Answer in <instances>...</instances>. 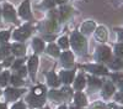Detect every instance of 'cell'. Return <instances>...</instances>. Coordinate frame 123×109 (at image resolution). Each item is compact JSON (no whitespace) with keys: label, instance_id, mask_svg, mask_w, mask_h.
<instances>
[{"label":"cell","instance_id":"cell-34","mask_svg":"<svg viewBox=\"0 0 123 109\" xmlns=\"http://www.w3.org/2000/svg\"><path fill=\"white\" fill-rule=\"evenodd\" d=\"M43 6L44 7H53L54 6V1H53V0H44Z\"/></svg>","mask_w":123,"mask_h":109},{"label":"cell","instance_id":"cell-21","mask_svg":"<svg viewBox=\"0 0 123 109\" xmlns=\"http://www.w3.org/2000/svg\"><path fill=\"white\" fill-rule=\"evenodd\" d=\"M89 84H90L91 88H100L102 82L100 81L98 78H96V77H90L89 78Z\"/></svg>","mask_w":123,"mask_h":109},{"label":"cell","instance_id":"cell-13","mask_svg":"<svg viewBox=\"0 0 123 109\" xmlns=\"http://www.w3.org/2000/svg\"><path fill=\"white\" fill-rule=\"evenodd\" d=\"M95 30V22L94 21H86L81 25V32L84 34H90L91 31Z\"/></svg>","mask_w":123,"mask_h":109},{"label":"cell","instance_id":"cell-37","mask_svg":"<svg viewBox=\"0 0 123 109\" xmlns=\"http://www.w3.org/2000/svg\"><path fill=\"white\" fill-rule=\"evenodd\" d=\"M17 69H18V74H20V76H22V77L26 76V68H25V67H20V68H17Z\"/></svg>","mask_w":123,"mask_h":109},{"label":"cell","instance_id":"cell-22","mask_svg":"<svg viewBox=\"0 0 123 109\" xmlns=\"http://www.w3.org/2000/svg\"><path fill=\"white\" fill-rule=\"evenodd\" d=\"M32 94L35 95H44L46 94V88L43 86H37L36 88H33V91H32Z\"/></svg>","mask_w":123,"mask_h":109},{"label":"cell","instance_id":"cell-15","mask_svg":"<svg viewBox=\"0 0 123 109\" xmlns=\"http://www.w3.org/2000/svg\"><path fill=\"white\" fill-rule=\"evenodd\" d=\"M47 79H48V84L49 86H52V87H58L59 86V79L57 78L55 73H53V72L47 73Z\"/></svg>","mask_w":123,"mask_h":109},{"label":"cell","instance_id":"cell-43","mask_svg":"<svg viewBox=\"0 0 123 109\" xmlns=\"http://www.w3.org/2000/svg\"><path fill=\"white\" fill-rule=\"evenodd\" d=\"M119 38H121V41H123V30L119 31Z\"/></svg>","mask_w":123,"mask_h":109},{"label":"cell","instance_id":"cell-46","mask_svg":"<svg viewBox=\"0 0 123 109\" xmlns=\"http://www.w3.org/2000/svg\"><path fill=\"white\" fill-rule=\"evenodd\" d=\"M58 109H67V107H65V105H62V107H60V108H58Z\"/></svg>","mask_w":123,"mask_h":109},{"label":"cell","instance_id":"cell-28","mask_svg":"<svg viewBox=\"0 0 123 109\" xmlns=\"http://www.w3.org/2000/svg\"><path fill=\"white\" fill-rule=\"evenodd\" d=\"M10 52V46L9 45H3L0 48V56H6Z\"/></svg>","mask_w":123,"mask_h":109},{"label":"cell","instance_id":"cell-4","mask_svg":"<svg viewBox=\"0 0 123 109\" xmlns=\"http://www.w3.org/2000/svg\"><path fill=\"white\" fill-rule=\"evenodd\" d=\"M85 69L92 72V73H96V74H107V69L102 66L98 65H90V66H84Z\"/></svg>","mask_w":123,"mask_h":109},{"label":"cell","instance_id":"cell-25","mask_svg":"<svg viewBox=\"0 0 123 109\" xmlns=\"http://www.w3.org/2000/svg\"><path fill=\"white\" fill-rule=\"evenodd\" d=\"M70 7L69 6H64V7H62L60 9V17L62 19H67L68 17V15L70 14Z\"/></svg>","mask_w":123,"mask_h":109},{"label":"cell","instance_id":"cell-31","mask_svg":"<svg viewBox=\"0 0 123 109\" xmlns=\"http://www.w3.org/2000/svg\"><path fill=\"white\" fill-rule=\"evenodd\" d=\"M59 46L63 47V48H67V47L69 46L68 38H67V37H60V38H59Z\"/></svg>","mask_w":123,"mask_h":109},{"label":"cell","instance_id":"cell-12","mask_svg":"<svg viewBox=\"0 0 123 109\" xmlns=\"http://www.w3.org/2000/svg\"><path fill=\"white\" fill-rule=\"evenodd\" d=\"M113 92H115V87H113V84H111L110 82H107V83L105 84V87H104V91H102V95H104L105 98H110L112 94H113Z\"/></svg>","mask_w":123,"mask_h":109},{"label":"cell","instance_id":"cell-35","mask_svg":"<svg viewBox=\"0 0 123 109\" xmlns=\"http://www.w3.org/2000/svg\"><path fill=\"white\" fill-rule=\"evenodd\" d=\"M62 93H63L64 98H65V97H70V95H71V89H69L68 87H65L63 91H62Z\"/></svg>","mask_w":123,"mask_h":109},{"label":"cell","instance_id":"cell-42","mask_svg":"<svg viewBox=\"0 0 123 109\" xmlns=\"http://www.w3.org/2000/svg\"><path fill=\"white\" fill-rule=\"evenodd\" d=\"M106 109H118V107H117L116 104H108Z\"/></svg>","mask_w":123,"mask_h":109},{"label":"cell","instance_id":"cell-32","mask_svg":"<svg viewBox=\"0 0 123 109\" xmlns=\"http://www.w3.org/2000/svg\"><path fill=\"white\" fill-rule=\"evenodd\" d=\"M112 79H113L115 82L121 83L123 81V74L122 73H115V74H112Z\"/></svg>","mask_w":123,"mask_h":109},{"label":"cell","instance_id":"cell-52","mask_svg":"<svg viewBox=\"0 0 123 109\" xmlns=\"http://www.w3.org/2000/svg\"><path fill=\"white\" fill-rule=\"evenodd\" d=\"M122 109H123V108H122Z\"/></svg>","mask_w":123,"mask_h":109},{"label":"cell","instance_id":"cell-49","mask_svg":"<svg viewBox=\"0 0 123 109\" xmlns=\"http://www.w3.org/2000/svg\"><path fill=\"white\" fill-rule=\"evenodd\" d=\"M115 1H122V0H115Z\"/></svg>","mask_w":123,"mask_h":109},{"label":"cell","instance_id":"cell-48","mask_svg":"<svg viewBox=\"0 0 123 109\" xmlns=\"http://www.w3.org/2000/svg\"><path fill=\"white\" fill-rule=\"evenodd\" d=\"M71 109H81V108H75V107H73V108H71Z\"/></svg>","mask_w":123,"mask_h":109},{"label":"cell","instance_id":"cell-18","mask_svg":"<svg viewBox=\"0 0 123 109\" xmlns=\"http://www.w3.org/2000/svg\"><path fill=\"white\" fill-rule=\"evenodd\" d=\"M49 97L52 98L53 101H55V102H59V101H62V99L64 98L63 93L59 92V91H50L49 92Z\"/></svg>","mask_w":123,"mask_h":109},{"label":"cell","instance_id":"cell-29","mask_svg":"<svg viewBox=\"0 0 123 109\" xmlns=\"http://www.w3.org/2000/svg\"><path fill=\"white\" fill-rule=\"evenodd\" d=\"M10 37L9 31H1L0 32V42H6Z\"/></svg>","mask_w":123,"mask_h":109},{"label":"cell","instance_id":"cell-20","mask_svg":"<svg viewBox=\"0 0 123 109\" xmlns=\"http://www.w3.org/2000/svg\"><path fill=\"white\" fill-rule=\"evenodd\" d=\"M33 48H35V51L37 52H41L42 50L44 48V44L42 40H39V38H35L33 40Z\"/></svg>","mask_w":123,"mask_h":109},{"label":"cell","instance_id":"cell-3","mask_svg":"<svg viewBox=\"0 0 123 109\" xmlns=\"http://www.w3.org/2000/svg\"><path fill=\"white\" fill-rule=\"evenodd\" d=\"M27 101H28V103L32 105V107H41V105H43L44 104V95H35V94H32L31 93L30 95H28V98H27Z\"/></svg>","mask_w":123,"mask_h":109},{"label":"cell","instance_id":"cell-7","mask_svg":"<svg viewBox=\"0 0 123 109\" xmlns=\"http://www.w3.org/2000/svg\"><path fill=\"white\" fill-rule=\"evenodd\" d=\"M97 57H98V59H101V61H108V59L111 58V51H110V48L106 47V46L101 47L98 50Z\"/></svg>","mask_w":123,"mask_h":109},{"label":"cell","instance_id":"cell-1","mask_svg":"<svg viewBox=\"0 0 123 109\" xmlns=\"http://www.w3.org/2000/svg\"><path fill=\"white\" fill-rule=\"evenodd\" d=\"M71 46H73L78 52H84L85 48H86L85 37L81 34H79L78 31L73 32V35H71Z\"/></svg>","mask_w":123,"mask_h":109},{"label":"cell","instance_id":"cell-17","mask_svg":"<svg viewBox=\"0 0 123 109\" xmlns=\"http://www.w3.org/2000/svg\"><path fill=\"white\" fill-rule=\"evenodd\" d=\"M11 50H12V52L15 55H17V56H22L25 53V46L21 45V44H15L11 47Z\"/></svg>","mask_w":123,"mask_h":109},{"label":"cell","instance_id":"cell-45","mask_svg":"<svg viewBox=\"0 0 123 109\" xmlns=\"http://www.w3.org/2000/svg\"><path fill=\"white\" fill-rule=\"evenodd\" d=\"M0 109H6V105L5 104H0Z\"/></svg>","mask_w":123,"mask_h":109},{"label":"cell","instance_id":"cell-8","mask_svg":"<svg viewBox=\"0 0 123 109\" xmlns=\"http://www.w3.org/2000/svg\"><path fill=\"white\" fill-rule=\"evenodd\" d=\"M73 61H74V56L71 52L67 51L64 52L63 55H62V62H63V65L65 67H70L71 65H73Z\"/></svg>","mask_w":123,"mask_h":109},{"label":"cell","instance_id":"cell-26","mask_svg":"<svg viewBox=\"0 0 123 109\" xmlns=\"http://www.w3.org/2000/svg\"><path fill=\"white\" fill-rule=\"evenodd\" d=\"M11 82L14 86H22L24 84V81L21 79V77H18V76H12L11 77Z\"/></svg>","mask_w":123,"mask_h":109},{"label":"cell","instance_id":"cell-9","mask_svg":"<svg viewBox=\"0 0 123 109\" xmlns=\"http://www.w3.org/2000/svg\"><path fill=\"white\" fill-rule=\"evenodd\" d=\"M37 66H38V58L36 56H32L28 61V71L32 74V77L35 76L36 71H37Z\"/></svg>","mask_w":123,"mask_h":109},{"label":"cell","instance_id":"cell-47","mask_svg":"<svg viewBox=\"0 0 123 109\" xmlns=\"http://www.w3.org/2000/svg\"><path fill=\"white\" fill-rule=\"evenodd\" d=\"M121 88H122V89H123V81H122V82H121Z\"/></svg>","mask_w":123,"mask_h":109},{"label":"cell","instance_id":"cell-39","mask_svg":"<svg viewBox=\"0 0 123 109\" xmlns=\"http://www.w3.org/2000/svg\"><path fill=\"white\" fill-rule=\"evenodd\" d=\"M92 109H105V105L102 104V103H97V104L94 105V108H92Z\"/></svg>","mask_w":123,"mask_h":109},{"label":"cell","instance_id":"cell-14","mask_svg":"<svg viewBox=\"0 0 123 109\" xmlns=\"http://www.w3.org/2000/svg\"><path fill=\"white\" fill-rule=\"evenodd\" d=\"M60 77H62V81H63L64 83H71V81H73L74 78V72L73 71H65V72H62L60 73Z\"/></svg>","mask_w":123,"mask_h":109},{"label":"cell","instance_id":"cell-11","mask_svg":"<svg viewBox=\"0 0 123 109\" xmlns=\"http://www.w3.org/2000/svg\"><path fill=\"white\" fill-rule=\"evenodd\" d=\"M96 38L98 40V41H101V42L106 41V38H107V31H106V29L104 26H100L96 30Z\"/></svg>","mask_w":123,"mask_h":109},{"label":"cell","instance_id":"cell-30","mask_svg":"<svg viewBox=\"0 0 123 109\" xmlns=\"http://www.w3.org/2000/svg\"><path fill=\"white\" fill-rule=\"evenodd\" d=\"M115 51H116V55H117V56L123 57V44H118V45H116Z\"/></svg>","mask_w":123,"mask_h":109},{"label":"cell","instance_id":"cell-50","mask_svg":"<svg viewBox=\"0 0 123 109\" xmlns=\"http://www.w3.org/2000/svg\"><path fill=\"white\" fill-rule=\"evenodd\" d=\"M0 69H1V66H0Z\"/></svg>","mask_w":123,"mask_h":109},{"label":"cell","instance_id":"cell-19","mask_svg":"<svg viewBox=\"0 0 123 109\" xmlns=\"http://www.w3.org/2000/svg\"><path fill=\"white\" fill-rule=\"evenodd\" d=\"M74 87L75 89H83L85 87V78L83 76H79L74 82Z\"/></svg>","mask_w":123,"mask_h":109},{"label":"cell","instance_id":"cell-24","mask_svg":"<svg viewBox=\"0 0 123 109\" xmlns=\"http://www.w3.org/2000/svg\"><path fill=\"white\" fill-rule=\"evenodd\" d=\"M110 65H111V68H113V69H119V68H122V66H123V61L118 58V59L112 61Z\"/></svg>","mask_w":123,"mask_h":109},{"label":"cell","instance_id":"cell-23","mask_svg":"<svg viewBox=\"0 0 123 109\" xmlns=\"http://www.w3.org/2000/svg\"><path fill=\"white\" fill-rule=\"evenodd\" d=\"M47 52H48L49 55H52V56H58V55H59L58 47H57L55 45H53V44H50V45L48 46V48H47Z\"/></svg>","mask_w":123,"mask_h":109},{"label":"cell","instance_id":"cell-27","mask_svg":"<svg viewBox=\"0 0 123 109\" xmlns=\"http://www.w3.org/2000/svg\"><path fill=\"white\" fill-rule=\"evenodd\" d=\"M9 81V73L7 72H4L1 76H0V86H5Z\"/></svg>","mask_w":123,"mask_h":109},{"label":"cell","instance_id":"cell-2","mask_svg":"<svg viewBox=\"0 0 123 109\" xmlns=\"http://www.w3.org/2000/svg\"><path fill=\"white\" fill-rule=\"evenodd\" d=\"M31 34V27L30 25H25L22 27H20L18 30H16V31L14 32V37L16 40H18V41H21V40H25L30 36Z\"/></svg>","mask_w":123,"mask_h":109},{"label":"cell","instance_id":"cell-38","mask_svg":"<svg viewBox=\"0 0 123 109\" xmlns=\"http://www.w3.org/2000/svg\"><path fill=\"white\" fill-rule=\"evenodd\" d=\"M12 109H25V105H24V103H16L12 107Z\"/></svg>","mask_w":123,"mask_h":109},{"label":"cell","instance_id":"cell-41","mask_svg":"<svg viewBox=\"0 0 123 109\" xmlns=\"http://www.w3.org/2000/svg\"><path fill=\"white\" fill-rule=\"evenodd\" d=\"M116 99H117V101H119V102H123V93H118L116 95Z\"/></svg>","mask_w":123,"mask_h":109},{"label":"cell","instance_id":"cell-33","mask_svg":"<svg viewBox=\"0 0 123 109\" xmlns=\"http://www.w3.org/2000/svg\"><path fill=\"white\" fill-rule=\"evenodd\" d=\"M47 29L49 30V31H53V30L55 29V21H54V20H50V21H48Z\"/></svg>","mask_w":123,"mask_h":109},{"label":"cell","instance_id":"cell-40","mask_svg":"<svg viewBox=\"0 0 123 109\" xmlns=\"http://www.w3.org/2000/svg\"><path fill=\"white\" fill-rule=\"evenodd\" d=\"M11 61H14L12 57H9V58L6 59V61L4 62V66H10V65H11Z\"/></svg>","mask_w":123,"mask_h":109},{"label":"cell","instance_id":"cell-51","mask_svg":"<svg viewBox=\"0 0 123 109\" xmlns=\"http://www.w3.org/2000/svg\"><path fill=\"white\" fill-rule=\"evenodd\" d=\"M46 109H48V108H46Z\"/></svg>","mask_w":123,"mask_h":109},{"label":"cell","instance_id":"cell-5","mask_svg":"<svg viewBox=\"0 0 123 109\" xmlns=\"http://www.w3.org/2000/svg\"><path fill=\"white\" fill-rule=\"evenodd\" d=\"M24 93V91H20V89H14V88H7L6 92H5V95L9 101H15L17 99L20 95Z\"/></svg>","mask_w":123,"mask_h":109},{"label":"cell","instance_id":"cell-10","mask_svg":"<svg viewBox=\"0 0 123 109\" xmlns=\"http://www.w3.org/2000/svg\"><path fill=\"white\" fill-rule=\"evenodd\" d=\"M18 13H20V15H21L24 19H28L30 15H31V13H30V3L28 1L22 3V5L20 6Z\"/></svg>","mask_w":123,"mask_h":109},{"label":"cell","instance_id":"cell-36","mask_svg":"<svg viewBox=\"0 0 123 109\" xmlns=\"http://www.w3.org/2000/svg\"><path fill=\"white\" fill-rule=\"evenodd\" d=\"M22 63H24V61H22V59H17V61L14 63V66H12V67H14L15 69H17V68H20V67H21V65H22Z\"/></svg>","mask_w":123,"mask_h":109},{"label":"cell","instance_id":"cell-6","mask_svg":"<svg viewBox=\"0 0 123 109\" xmlns=\"http://www.w3.org/2000/svg\"><path fill=\"white\" fill-rule=\"evenodd\" d=\"M4 17L6 20H9V21H15V19H16V15H15V10L12 6H10V5H5L4 6Z\"/></svg>","mask_w":123,"mask_h":109},{"label":"cell","instance_id":"cell-16","mask_svg":"<svg viewBox=\"0 0 123 109\" xmlns=\"http://www.w3.org/2000/svg\"><path fill=\"white\" fill-rule=\"evenodd\" d=\"M75 103H76L79 107L86 105V98H85V95L81 93V92H78V93L75 94Z\"/></svg>","mask_w":123,"mask_h":109},{"label":"cell","instance_id":"cell-44","mask_svg":"<svg viewBox=\"0 0 123 109\" xmlns=\"http://www.w3.org/2000/svg\"><path fill=\"white\" fill-rule=\"evenodd\" d=\"M55 3H58V4H63V3H65L67 0H54Z\"/></svg>","mask_w":123,"mask_h":109}]
</instances>
